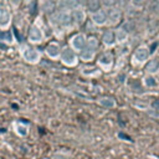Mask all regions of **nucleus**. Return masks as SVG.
Masks as SVG:
<instances>
[{"label":"nucleus","instance_id":"nucleus-1","mask_svg":"<svg viewBox=\"0 0 159 159\" xmlns=\"http://www.w3.org/2000/svg\"><path fill=\"white\" fill-rule=\"evenodd\" d=\"M60 60L63 65L68 66V67H73L78 63V55L76 51H73L70 46H65L61 48V55H60Z\"/></svg>","mask_w":159,"mask_h":159},{"label":"nucleus","instance_id":"nucleus-2","mask_svg":"<svg viewBox=\"0 0 159 159\" xmlns=\"http://www.w3.org/2000/svg\"><path fill=\"white\" fill-rule=\"evenodd\" d=\"M51 21L55 25L67 27L72 24V17H71V11L70 10H57L53 15L50 16Z\"/></svg>","mask_w":159,"mask_h":159},{"label":"nucleus","instance_id":"nucleus-3","mask_svg":"<svg viewBox=\"0 0 159 159\" xmlns=\"http://www.w3.org/2000/svg\"><path fill=\"white\" fill-rule=\"evenodd\" d=\"M21 55H22V58L26 62L32 63V65L39 63L40 60H41V52L37 48L32 47V46H25V47H22Z\"/></svg>","mask_w":159,"mask_h":159},{"label":"nucleus","instance_id":"nucleus-4","mask_svg":"<svg viewBox=\"0 0 159 159\" xmlns=\"http://www.w3.org/2000/svg\"><path fill=\"white\" fill-rule=\"evenodd\" d=\"M150 48L147 46V45H140L138 46L135 50H134V53H133V60L142 65V63H145L149 58H150Z\"/></svg>","mask_w":159,"mask_h":159},{"label":"nucleus","instance_id":"nucleus-5","mask_svg":"<svg viewBox=\"0 0 159 159\" xmlns=\"http://www.w3.org/2000/svg\"><path fill=\"white\" fill-rule=\"evenodd\" d=\"M86 40H87V36L82 32H78V34H75L71 39H70V47L76 51V52H80L82 51L84 47H86Z\"/></svg>","mask_w":159,"mask_h":159},{"label":"nucleus","instance_id":"nucleus-6","mask_svg":"<svg viewBox=\"0 0 159 159\" xmlns=\"http://www.w3.org/2000/svg\"><path fill=\"white\" fill-rule=\"evenodd\" d=\"M43 31L40 26H37L36 24H32L30 27H29V31H27V40L31 42V43H40L42 40H43Z\"/></svg>","mask_w":159,"mask_h":159},{"label":"nucleus","instance_id":"nucleus-7","mask_svg":"<svg viewBox=\"0 0 159 159\" xmlns=\"http://www.w3.org/2000/svg\"><path fill=\"white\" fill-rule=\"evenodd\" d=\"M122 17H123V12H122V10L119 7L114 6V7L108 9V11H107V19H108V22L111 25H118L122 21Z\"/></svg>","mask_w":159,"mask_h":159},{"label":"nucleus","instance_id":"nucleus-8","mask_svg":"<svg viewBox=\"0 0 159 159\" xmlns=\"http://www.w3.org/2000/svg\"><path fill=\"white\" fill-rule=\"evenodd\" d=\"M71 17H72V22L76 25H83L86 22L87 19V12L82 7H77L71 10Z\"/></svg>","mask_w":159,"mask_h":159},{"label":"nucleus","instance_id":"nucleus-9","mask_svg":"<svg viewBox=\"0 0 159 159\" xmlns=\"http://www.w3.org/2000/svg\"><path fill=\"white\" fill-rule=\"evenodd\" d=\"M61 46L57 43V42H50L46 47H45V53L52 58V60H56V58H60V55H61Z\"/></svg>","mask_w":159,"mask_h":159},{"label":"nucleus","instance_id":"nucleus-10","mask_svg":"<svg viewBox=\"0 0 159 159\" xmlns=\"http://www.w3.org/2000/svg\"><path fill=\"white\" fill-rule=\"evenodd\" d=\"M91 19H92V22L94 25H97V26H104L108 22L107 11L106 10H102V9L98 10V11H96V12H93L92 16H91Z\"/></svg>","mask_w":159,"mask_h":159},{"label":"nucleus","instance_id":"nucleus-11","mask_svg":"<svg viewBox=\"0 0 159 159\" xmlns=\"http://www.w3.org/2000/svg\"><path fill=\"white\" fill-rule=\"evenodd\" d=\"M11 24V14L5 6H0V29L5 30Z\"/></svg>","mask_w":159,"mask_h":159},{"label":"nucleus","instance_id":"nucleus-12","mask_svg":"<svg viewBox=\"0 0 159 159\" xmlns=\"http://www.w3.org/2000/svg\"><path fill=\"white\" fill-rule=\"evenodd\" d=\"M113 61H114V57H113V55H112L111 52H104V53H102V55L98 57V60H97L98 65H99L102 68H107V70L112 67Z\"/></svg>","mask_w":159,"mask_h":159},{"label":"nucleus","instance_id":"nucleus-13","mask_svg":"<svg viewBox=\"0 0 159 159\" xmlns=\"http://www.w3.org/2000/svg\"><path fill=\"white\" fill-rule=\"evenodd\" d=\"M145 72L148 75H155L159 71V58L158 57H152L145 62Z\"/></svg>","mask_w":159,"mask_h":159},{"label":"nucleus","instance_id":"nucleus-14","mask_svg":"<svg viewBox=\"0 0 159 159\" xmlns=\"http://www.w3.org/2000/svg\"><path fill=\"white\" fill-rule=\"evenodd\" d=\"M41 10L45 15L47 16H51L53 15L56 11H57V5H56V1H52V0H45L41 5Z\"/></svg>","mask_w":159,"mask_h":159},{"label":"nucleus","instance_id":"nucleus-15","mask_svg":"<svg viewBox=\"0 0 159 159\" xmlns=\"http://www.w3.org/2000/svg\"><path fill=\"white\" fill-rule=\"evenodd\" d=\"M102 42L106 46H113L116 43V37H114V32L112 30H106L102 34Z\"/></svg>","mask_w":159,"mask_h":159},{"label":"nucleus","instance_id":"nucleus-16","mask_svg":"<svg viewBox=\"0 0 159 159\" xmlns=\"http://www.w3.org/2000/svg\"><path fill=\"white\" fill-rule=\"evenodd\" d=\"M94 55H96V52H94V51L88 50V48H86V47H84L82 51H80V52H78V58H80L81 61H83V62H91V61H93Z\"/></svg>","mask_w":159,"mask_h":159},{"label":"nucleus","instance_id":"nucleus-17","mask_svg":"<svg viewBox=\"0 0 159 159\" xmlns=\"http://www.w3.org/2000/svg\"><path fill=\"white\" fill-rule=\"evenodd\" d=\"M99 47V40L97 39V36L94 35H91V36H87V40H86V48L88 50H92V51H97Z\"/></svg>","mask_w":159,"mask_h":159},{"label":"nucleus","instance_id":"nucleus-18","mask_svg":"<svg viewBox=\"0 0 159 159\" xmlns=\"http://www.w3.org/2000/svg\"><path fill=\"white\" fill-rule=\"evenodd\" d=\"M98 103H99L102 107L108 108V109L114 108V107L117 106V102H116V99H114L113 97H101V98L98 99Z\"/></svg>","mask_w":159,"mask_h":159},{"label":"nucleus","instance_id":"nucleus-19","mask_svg":"<svg viewBox=\"0 0 159 159\" xmlns=\"http://www.w3.org/2000/svg\"><path fill=\"white\" fill-rule=\"evenodd\" d=\"M114 37H116V42L123 43V42H125V41L128 40L129 34H128L127 31H124L122 27H119V29H117V30L114 31Z\"/></svg>","mask_w":159,"mask_h":159},{"label":"nucleus","instance_id":"nucleus-20","mask_svg":"<svg viewBox=\"0 0 159 159\" xmlns=\"http://www.w3.org/2000/svg\"><path fill=\"white\" fill-rule=\"evenodd\" d=\"M86 7L91 14H93L102 9V2H101V0H87Z\"/></svg>","mask_w":159,"mask_h":159},{"label":"nucleus","instance_id":"nucleus-21","mask_svg":"<svg viewBox=\"0 0 159 159\" xmlns=\"http://www.w3.org/2000/svg\"><path fill=\"white\" fill-rule=\"evenodd\" d=\"M14 128H15L16 134H19L20 137H25V135H27V133H29V128H27V125H25V123L16 122V123L14 124Z\"/></svg>","mask_w":159,"mask_h":159},{"label":"nucleus","instance_id":"nucleus-22","mask_svg":"<svg viewBox=\"0 0 159 159\" xmlns=\"http://www.w3.org/2000/svg\"><path fill=\"white\" fill-rule=\"evenodd\" d=\"M0 41H4V42H7V43H11L14 41V35L10 30H1L0 31Z\"/></svg>","mask_w":159,"mask_h":159},{"label":"nucleus","instance_id":"nucleus-23","mask_svg":"<svg viewBox=\"0 0 159 159\" xmlns=\"http://www.w3.org/2000/svg\"><path fill=\"white\" fill-rule=\"evenodd\" d=\"M144 86L148 88H153V87L158 86V82H157V78L154 77V75H148L144 77Z\"/></svg>","mask_w":159,"mask_h":159},{"label":"nucleus","instance_id":"nucleus-24","mask_svg":"<svg viewBox=\"0 0 159 159\" xmlns=\"http://www.w3.org/2000/svg\"><path fill=\"white\" fill-rule=\"evenodd\" d=\"M122 29H123L124 31H127L128 34H130V32H133V31L135 30V24H134L133 20H127V21H124Z\"/></svg>","mask_w":159,"mask_h":159},{"label":"nucleus","instance_id":"nucleus-25","mask_svg":"<svg viewBox=\"0 0 159 159\" xmlns=\"http://www.w3.org/2000/svg\"><path fill=\"white\" fill-rule=\"evenodd\" d=\"M118 1H119V0H101L102 6H106V7H108V9L114 7V6L118 4Z\"/></svg>","mask_w":159,"mask_h":159},{"label":"nucleus","instance_id":"nucleus-26","mask_svg":"<svg viewBox=\"0 0 159 159\" xmlns=\"http://www.w3.org/2000/svg\"><path fill=\"white\" fill-rule=\"evenodd\" d=\"M147 0H130V5L134 7V9H140L145 5Z\"/></svg>","mask_w":159,"mask_h":159},{"label":"nucleus","instance_id":"nucleus-27","mask_svg":"<svg viewBox=\"0 0 159 159\" xmlns=\"http://www.w3.org/2000/svg\"><path fill=\"white\" fill-rule=\"evenodd\" d=\"M66 1H67V6H68L70 10H73V9L80 7V4H81L80 0H66Z\"/></svg>","mask_w":159,"mask_h":159},{"label":"nucleus","instance_id":"nucleus-28","mask_svg":"<svg viewBox=\"0 0 159 159\" xmlns=\"http://www.w3.org/2000/svg\"><path fill=\"white\" fill-rule=\"evenodd\" d=\"M56 5H57V10H70L68 6H67V1L66 0H57Z\"/></svg>","mask_w":159,"mask_h":159},{"label":"nucleus","instance_id":"nucleus-29","mask_svg":"<svg viewBox=\"0 0 159 159\" xmlns=\"http://www.w3.org/2000/svg\"><path fill=\"white\" fill-rule=\"evenodd\" d=\"M152 11L157 15H159V0H154L152 2Z\"/></svg>","mask_w":159,"mask_h":159},{"label":"nucleus","instance_id":"nucleus-30","mask_svg":"<svg viewBox=\"0 0 159 159\" xmlns=\"http://www.w3.org/2000/svg\"><path fill=\"white\" fill-rule=\"evenodd\" d=\"M22 1H24V0H9V2L11 4V6L15 7V9H17V7L22 4Z\"/></svg>","mask_w":159,"mask_h":159},{"label":"nucleus","instance_id":"nucleus-31","mask_svg":"<svg viewBox=\"0 0 159 159\" xmlns=\"http://www.w3.org/2000/svg\"><path fill=\"white\" fill-rule=\"evenodd\" d=\"M52 159H70L67 155H65L63 153H56L53 157H52Z\"/></svg>","mask_w":159,"mask_h":159},{"label":"nucleus","instance_id":"nucleus-32","mask_svg":"<svg viewBox=\"0 0 159 159\" xmlns=\"http://www.w3.org/2000/svg\"><path fill=\"white\" fill-rule=\"evenodd\" d=\"M153 107H154L155 109H159V99L155 101V102H153Z\"/></svg>","mask_w":159,"mask_h":159},{"label":"nucleus","instance_id":"nucleus-33","mask_svg":"<svg viewBox=\"0 0 159 159\" xmlns=\"http://www.w3.org/2000/svg\"><path fill=\"white\" fill-rule=\"evenodd\" d=\"M158 51H159V43H158Z\"/></svg>","mask_w":159,"mask_h":159},{"label":"nucleus","instance_id":"nucleus-34","mask_svg":"<svg viewBox=\"0 0 159 159\" xmlns=\"http://www.w3.org/2000/svg\"><path fill=\"white\" fill-rule=\"evenodd\" d=\"M52 1H57V0H52Z\"/></svg>","mask_w":159,"mask_h":159}]
</instances>
